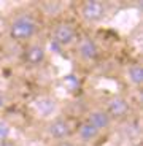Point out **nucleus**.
I'll use <instances>...</instances> for the list:
<instances>
[{"instance_id":"1","label":"nucleus","mask_w":143,"mask_h":146,"mask_svg":"<svg viewBox=\"0 0 143 146\" xmlns=\"http://www.w3.org/2000/svg\"><path fill=\"white\" fill-rule=\"evenodd\" d=\"M41 30V21L38 13L32 10H18L11 15L7 24V33L11 41L18 44H27L37 40Z\"/></svg>"},{"instance_id":"2","label":"nucleus","mask_w":143,"mask_h":146,"mask_svg":"<svg viewBox=\"0 0 143 146\" xmlns=\"http://www.w3.org/2000/svg\"><path fill=\"white\" fill-rule=\"evenodd\" d=\"M80 38V30L73 21L61 19L51 27V40L59 48H72Z\"/></svg>"},{"instance_id":"3","label":"nucleus","mask_w":143,"mask_h":146,"mask_svg":"<svg viewBox=\"0 0 143 146\" xmlns=\"http://www.w3.org/2000/svg\"><path fill=\"white\" fill-rule=\"evenodd\" d=\"M21 60L27 68H40L48 60L46 44L40 40H33L22 46Z\"/></svg>"},{"instance_id":"4","label":"nucleus","mask_w":143,"mask_h":146,"mask_svg":"<svg viewBox=\"0 0 143 146\" xmlns=\"http://www.w3.org/2000/svg\"><path fill=\"white\" fill-rule=\"evenodd\" d=\"M103 110L113 119V122H116V121H126L132 114V103H130V100L126 95L113 94L105 100Z\"/></svg>"},{"instance_id":"5","label":"nucleus","mask_w":143,"mask_h":146,"mask_svg":"<svg viewBox=\"0 0 143 146\" xmlns=\"http://www.w3.org/2000/svg\"><path fill=\"white\" fill-rule=\"evenodd\" d=\"M78 13L86 24H99L108 16V5L102 0H84L78 7Z\"/></svg>"},{"instance_id":"6","label":"nucleus","mask_w":143,"mask_h":146,"mask_svg":"<svg viewBox=\"0 0 143 146\" xmlns=\"http://www.w3.org/2000/svg\"><path fill=\"white\" fill-rule=\"evenodd\" d=\"M75 127L70 122L69 117L65 116H56L46 122L45 125V135L51 141H61V140H67L73 137Z\"/></svg>"},{"instance_id":"7","label":"nucleus","mask_w":143,"mask_h":146,"mask_svg":"<svg viewBox=\"0 0 143 146\" xmlns=\"http://www.w3.org/2000/svg\"><path fill=\"white\" fill-rule=\"evenodd\" d=\"M75 49H76V56L84 62H95L100 56L99 43L89 35H80Z\"/></svg>"},{"instance_id":"8","label":"nucleus","mask_w":143,"mask_h":146,"mask_svg":"<svg viewBox=\"0 0 143 146\" xmlns=\"http://www.w3.org/2000/svg\"><path fill=\"white\" fill-rule=\"evenodd\" d=\"M84 119L88 121L97 132H100V135L105 133V132H108L114 124L113 119H111V117L108 116V113L103 110V106H95V108L89 110L88 113H86Z\"/></svg>"},{"instance_id":"9","label":"nucleus","mask_w":143,"mask_h":146,"mask_svg":"<svg viewBox=\"0 0 143 146\" xmlns=\"http://www.w3.org/2000/svg\"><path fill=\"white\" fill-rule=\"evenodd\" d=\"M73 135L78 138V145L83 143V145H89V143H94L95 140L100 137V132H97L91 124H89L86 119H83L80 124L75 127Z\"/></svg>"},{"instance_id":"10","label":"nucleus","mask_w":143,"mask_h":146,"mask_svg":"<svg viewBox=\"0 0 143 146\" xmlns=\"http://www.w3.org/2000/svg\"><path fill=\"white\" fill-rule=\"evenodd\" d=\"M126 80L132 88L140 89L143 86V65L140 62L129 64L126 68Z\"/></svg>"},{"instance_id":"11","label":"nucleus","mask_w":143,"mask_h":146,"mask_svg":"<svg viewBox=\"0 0 143 146\" xmlns=\"http://www.w3.org/2000/svg\"><path fill=\"white\" fill-rule=\"evenodd\" d=\"M11 138V125L7 121H0V141Z\"/></svg>"},{"instance_id":"12","label":"nucleus","mask_w":143,"mask_h":146,"mask_svg":"<svg viewBox=\"0 0 143 146\" xmlns=\"http://www.w3.org/2000/svg\"><path fill=\"white\" fill-rule=\"evenodd\" d=\"M51 146H80L76 141H73V138H67V140H61V141H53Z\"/></svg>"},{"instance_id":"13","label":"nucleus","mask_w":143,"mask_h":146,"mask_svg":"<svg viewBox=\"0 0 143 146\" xmlns=\"http://www.w3.org/2000/svg\"><path fill=\"white\" fill-rule=\"evenodd\" d=\"M0 146H19L18 141L13 138H8V140H3V141H0Z\"/></svg>"}]
</instances>
